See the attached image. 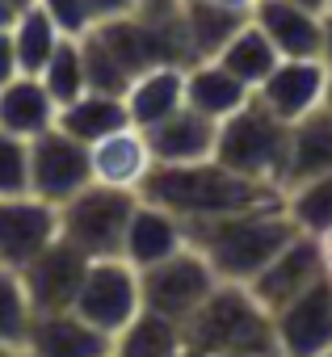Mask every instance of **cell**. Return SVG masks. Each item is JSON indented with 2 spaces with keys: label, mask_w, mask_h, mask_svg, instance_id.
<instances>
[{
  "label": "cell",
  "mask_w": 332,
  "mask_h": 357,
  "mask_svg": "<svg viewBox=\"0 0 332 357\" xmlns=\"http://www.w3.org/2000/svg\"><path fill=\"white\" fill-rule=\"evenodd\" d=\"M93 181V151L89 143L72 139L68 130L51 126L38 139H30V194L63 206L72 194H80Z\"/></svg>",
  "instance_id": "cell-8"
},
{
  "label": "cell",
  "mask_w": 332,
  "mask_h": 357,
  "mask_svg": "<svg viewBox=\"0 0 332 357\" xmlns=\"http://www.w3.org/2000/svg\"><path fill=\"white\" fill-rule=\"evenodd\" d=\"M252 13L244 9H227V5H211V0H181V30H186V43H190V55L194 63L198 59H215L227 38L248 22Z\"/></svg>",
  "instance_id": "cell-24"
},
{
  "label": "cell",
  "mask_w": 332,
  "mask_h": 357,
  "mask_svg": "<svg viewBox=\"0 0 332 357\" xmlns=\"http://www.w3.org/2000/svg\"><path fill=\"white\" fill-rule=\"evenodd\" d=\"M190 244L211 261V269L223 282H252L294 236L299 223L290 211H236L215 219H181Z\"/></svg>",
  "instance_id": "cell-2"
},
{
  "label": "cell",
  "mask_w": 332,
  "mask_h": 357,
  "mask_svg": "<svg viewBox=\"0 0 332 357\" xmlns=\"http://www.w3.org/2000/svg\"><path fill=\"white\" fill-rule=\"evenodd\" d=\"M26 353L47 357H89V353H114V340L93 328L76 307L68 311H38L26 336Z\"/></svg>",
  "instance_id": "cell-15"
},
{
  "label": "cell",
  "mask_w": 332,
  "mask_h": 357,
  "mask_svg": "<svg viewBox=\"0 0 332 357\" xmlns=\"http://www.w3.org/2000/svg\"><path fill=\"white\" fill-rule=\"evenodd\" d=\"M211 5H227V9H244V13H252L257 0H211Z\"/></svg>",
  "instance_id": "cell-40"
},
{
  "label": "cell",
  "mask_w": 332,
  "mask_h": 357,
  "mask_svg": "<svg viewBox=\"0 0 332 357\" xmlns=\"http://www.w3.org/2000/svg\"><path fill=\"white\" fill-rule=\"evenodd\" d=\"M9 34H13L17 63H22V72H30V76H38V72L47 68V59L55 55V47L68 38V34L51 22V13L38 5V0H34V5H26V9L13 17Z\"/></svg>",
  "instance_id": "cell-27"
},
{
  "label": "cell",
  "mask_w": 332,
  "mask_h": 357,
  "mask_svg": "<svg viewBox=\"0 0 332 357\" xmlns=\"http://www.w3.org/2000/svg\"><path fill=\"white\" fill-rule=\"evenodd\" d=\"M80 47H84V76H89V89L126 97V89H130V76H126V72H122V63L110 55V47H105V43H101L93 30L80 38Z\"/></svg>",
  "instance_id": "cell-31"
},
{
  "label": "cell",
  "mask_w": 332,
  "mask_h": 357,
  "mask_svg": "<svg viewBox=\"0 0 332 357\" xmlns=\"http://www.w3.org/2000/svg\"><path fill=\"white\" fill-rule=\"evenodd\" d=\"M89 151H93V181L118 185V190H139L143 176L156 164L151 143H147V135L139 126H122V130L97 139Z\"/></svg>",
  "instance_id": "cell-18"
},
{
  "label": "cell",
  "mask_w": 332,
  "mask_h": 357,
  "mask_svg": "<svg viewBox=\"0 0 332 357\" xmlns=\"http://www.w3.org/2000/svg\"><path fill=\"white\" fill-rule=\"evenodd\" d=\"M30 194V139L0 130V198Z\"/></svg>",
  "instance_id": "cell-32"
},
{
  "label": "cell",
  "mask_w": 332,
  "mask_h": 357,
  "mask_svg": "<svg viewBox=\"0 0 332 357\" xmlns=\"http://www.w3.org/2000/svg\"><path fill=\"white\" fill-rule=\"evenodd\" d=\"M17 13H22V9H17V5H9V0H0V30H9V26H13V17H17Z\"/></svg>",
  "instance_id": "cell-39"
},
{
  "label": "cell",
  "mask_w": 332,
  "mask_h": 357,
  "mask_svg": "<svg viewBox=\"0 0 332 357\" xmlns=\"http://www.w3.org/2000/svg\"><path fill=\"white\" fill-rule=\"evenodd\" d=\"M215 59H219L232 76H240L248 89H257V84H261V80L278 68V59H282V55H278V47L269 43V34H265V30L248 17V22H244V26L227 38V47H223Z\"/></svg>",
  "instance_id": "cell-25"
},
{
  "label": "cell",
  "mask_w": 332,
  "mask_h": 357,
  "mask_svg": "<svg viewBox=\"0 0 332 357\" xmlns=\"http://www.w3.org/2000/svg\"><path fill=\"white\" fill-rule=\"evenodd\" d=\"M55 126H59V130H68L72 139H80V143H89V147H93L97 139H105V135H114V130L130 126L126 97H118V93H97V89H84L76 101L59 105V118H55Z\"/></svg>",
  "instance_id": "cell-23"
},
{
  "label": "cell",
  "mask_w": 332,
  "mask_h": 357,
  "mask_svg": "<svg viewBox=\"0 0 332 357\" xmlns=\"http://www.w3.org/2000/svg\"><path fill=\"white\" fill-rule=\"evenodd\" d=\"M51 240H59V206H51L34 194L0 198V265L22 269Z\"/></svg>",
  "instance_id": "cell-10"
},
{
  "label": "cell",
  "mask_w": 332,
  "mask_h": 357,
  "mask_svg": "<svg viewBox=\"0 0 332 357\" xmlns=\"http://www.w3.org/2000/svg\"><path fill=\"white\" fill-rule=\"evenodd\" d=\"M252 22L269 34L282 59H324V13L294 0H257Z\"/></svg>",
  "instance_id": "cell-14"
},
{
  "label": "cell",
  "mask_w": 332,
  "mask_h": 357,
  "mask_svg": "<svg viewBox=\"0 0 332 357\" xmlns=\"http://www.w3.org/2000/svg\"><path fill=\"white\" fill-rule=\"evenodd\" d=\"M30 324H34V307H30L22 273L0 265V349L5 353H26Z\"/></svg>",
  "instance_id": "cell-28"
},
{
  "label": "cell",
  "mask_w": 332,
  "mask_h": 357,
  "mask_svg": "<svg viewBox=\"0 0 332 357\" xmlns=\"http://www.w3.org/2000/svg\"><path fill=\"white\" fill-rule=\"evenodd\" d=\"M59 118L55 97L47 93L43 76L17 72L9 84H0V130L22 135V139H38L43 130H51Z\"/></svg>",
  "instance_id": "cell-20"
},
{
  "label": "cell",
  "mask_w": 332,
  "mask_h": 357,
  "mask_svg": "<svg viewBox=\"0 0 332 357\" xmlns=\"http://www.w3.org/2000/svg\"><path fill=\"white\" fill-rule=\"evenodd\" d=\"M315 244H319V261H324V273L332 278V227H324V231L315 236Z\"/></svg>",
  "instance_id": "cell-36"
},
{
  "label": "cell",
  "mask_w": 332,
  "mask_h": 357,
  "mask_svg": "<svg viewBox=\"0 0 332 357\" xmlns=\"http://www.w3.org/2000/svg\"><path fill=\"white\" fill-rule=\"evenodd\" d=\"M324 63L332 68V9L324 13Z\"/></svg>",
  "instance_id": "cell-38"
},
{
  "label": "cell",
  "mask_w": 332,
  "mask_h": 357,
  "mask_svg": "<svg viewBox=\"0 0 332 357\" xmlns=\"http://www.w3.org/2000/svg\"><path fill=\"white\" fill-rule=\"evenodd\" d=\"M89 252H80L72 240H51L30 265H22V282H26V294H30V307L34 315L38 311H68L80 294V282L89 273Z\"/></svg>",
  "instance_id": "cell-9"
},
{
  "label": "cell",
  "mask_w": 332,
  "mask_h": 357,
  "mask_svg": "<svg viewBox=\"0 0 332 357\" xmlns=\"http://www.w3.org/2000/svg\"><path fill=\"white\" fill-rule=\"evenodd\" d=\"M294 5H307V9H315V13H328L332 0H294Z\"/></svg>",
  "instance_id": "cell-41"
},
{
  "label": "cell",
  "mask_w": 332,
  "mask_h": 357,
  "mask_svg": "<svg viewBox=\"0 0 332 357\" xmlns=\"http://www.w3.org/2000/svg\"><path fill=\"white\" fill-rule=\"evenodd\" d=\"M248 101H252V89L240 76H232L219 59H198L186 68V105L190 109L223 122L236 109H244Z\"/></svg>",
  "instance_id": "cell-22"
},
{
  "label": "cell",
  "mask_w": 332,
  "mask_h": 357,
  "mask_svg": "<svg viewBox=\"0 0 332 357\" xmlns=\"http://www.w3.org/2000/svg\"><path fill=\"white\" fill-rule=\"evenodd\" d=\"M38 76H43L47 93L55 97V105L76 101V97L89 89V76H84V47H80V38H63Z\"/></svg>",
  "instance_id": "cell-29"
},
{
  "label": "cell",
  "mask_w": 332,
  "mask_h": 357,
  "mask_svg": "<svg viewBox=\"0 0 332 357\" xmlns=\"http://www.w3.org/2000/svg\"><path fill=\"white\" fill-rule=\"evenodd\" d=\"M219 282H223V278L211 269V261H206L194 244H186L181 252H173V257H164V261L139 269L143 307L169 315V319H177V324H186V319L211 298V290H215Z\"/></svg>",
  "instance_id": "cell-6"
},
{
  "label": "cell",
  "mask_w": 332,
  "mask_h": 357,
  "mask_svg": "<svg viewBox=\"0 0 332 357\" xmlns=\"http://www.w3.org/2000/svg\"><path fill=\"white\" fill-rule=\"evenodd\" d=\"M139 9V0H93V13L97 22H110V17H126Z\"/></svg>",
  "instance_id": "cell-35"
},
{
  "label": "cell",
  "mask_w": 332,
  "mask_h": 357,
  "mask_svg": "<svg viewBox=\"0 0 332 357\" xmlns=\"http://www.w3.org/2000/svg\"><path fill=\"white\" fill-rule=\"evenodd\" d=\"M9 5H17V9H26V5H34V0H9Z\"/></svg>",
  "instance_id": "cell-43"
},
{
  "label": "cell",
  "mask_w": 332,
  "mask_h": 357,
  "mask_svg": "<svg viewBox=\"0 0 332 357\" xmlns=\"http://www.w3.org/2000/svg\"><path fill=\"white\" fill-rule=\"evenodd\" d=\"M177 109H186V68L160 63V68H147V72H139L130 80V89H126L130 126L151 130L156 122L173 118Z\"/></svg>",
  "instance_id": "cell-19"
},
{
  "label": "cell",
  "mask_w": 332,
  "mask_h": 357,
  "mask_svg": "<svg viewBox=\"0 0 332 357\" xmlns=\"http://www.w3.org/2000/svg\"><path fill=\"white\" fill-rule=\"evenodd\" d=\"M151 143L156 164H194V160H211L215 155V139H219V122L198 114V109H177L173 118L156 122L151 130H143Z\"/></svg>",
  "instance_id": "cell-16"
},
{
  "label": "cell",
  "mask_w": 332,
  "mask_h": 357,
  "mask_svg": "<svg viewBox=\"0 0 332 357\" xmlns=\"http://www.w3.org/2000/svg\"><path fill=\"white\" fill-rule=\"evenodd\" d=\"M181 332L186 353H278L273 311H265L244 282H219Z\"/></svg>",
  "instance_id": "cell-3"
},
{
  "label": "cell",
  "mask_w": 332,
  "mask_h": 357,
  "mask_svg": "<svg viewBox=\"0 0 332 357\" xmlns=\"http://www.w3.org/2000/svg\"><path fill=\"white\" fill-rule=\"evenodd\" d=\"M324 278V261H319V244H315V236H307V231H299L252 282H248V290L257 294V303L265 307V311H282L294 294H303L307 286H315Z\"/></svg>",
  "instance_id": "cell-13"
},
{
  "label": "cell",
  "mask_w": 332,
  "mask_h": 357,
  "mask_svg": "<svg viewBox=\"0 0 332 357\" xmlns=\"http://www.w3.org/2000/svg\"><path fill=\"white\" fill-rule=\"evenodd\" d=\"M38 5L51 13V22H55L68 38H84V34L97 26L93 0H38Z\"/></svg>",
  "instance_id": "cell-33"
},
{
  "label": "cell",
  "mask_w": 332,
  "mask_h": 357,
  "mask_svg": "<svg viewBox=\"0 0 332 357\" xmlns=\"http://www.w3.org/2000/svg\"><path fill=\"white\" fill-rule=\"evenodd\" d=\"M17 72H22V63H17V51H13V34L0 30V84H9Z\"/></svg>",
  "instance_id": "cell-34"
},
{
  "label": "cell",
  "mask_w": 332,
  "mask_h": 357,
  "mask_svg": "<svg viewBox=\"0 0 332 357\" xmlns=\"http://www.w3.org/2000/svg\"><path fill=\"white\" fill-rule=\"evenodd\" d=\"M190 244L186 236V223L173 215V211H164L147 198H139L135 215H130V227H126V244H122V257L135 265V269H147L164 257H173Z\"/></svg>",
  "instance_id": "cell-17"
},
{
  "label": "cell",
  "mask_w": 332,
  "mask_h": 357,
  "mask_svg": "<svg viewBox=\"0 0 332 357\" xmlns=\"http://www.w3.org/2000/svg\"><path fill=\"white\" fill-rule=\"evenodd\" d=\"M278 353H332V278L324 273L315 286L294 294L282 311H273Z\"/></svg>",
  "instance_id": "cell-11"
},
{
  "label": "cell",
  "mask_w": 332,
  "mask_h": 357,
  "mask_svg": "<svg viewBox=\"0 0 332 357\" xmlns=\"http://www.w3.org/2000/svg\"><path fill=\"white\" fill-rule=\"evenodd\" d=\"M286 147H290V122H282L278 114H269L252 97L244 109H236L232 118L219 122L215 160L236 168V172H244V176H257V181H278L282 185Z\"/></svg>",
  "instance_id": "cell-4"
},
{
  "label": "cell",
  "mask_w": 332,
  "mask_h": 357,
  "mask_svg": "<svg viewBox=\"0 0 332 357\" xmlns=\"http://www.w3.org/2000/svg\"><path fill=\"white\" fill-rule=\"evenodd\" d=\"M139 198L173 211L177 219H215L236 211H282L286 190L278 181H257L227 164L194 160V164H151L143 176Z\"/></svg>",
  "instance_id": "cell-1"
},
{
  "label": "cell",
  "mask_w": 332,
  "mask_h": 357,
  "mask_svg": "<svg viewBox=\"0 0 332 357\" xmlns=\"http://www.w3.org/2000/svg\"><path fill=\"white\" fill-rule=\"evenodd\" d=\"M181 0H139V13H177Z\"/></svg>",
  "instance_id": "cell-37"
},
{
  "label": "cell",
  "mask_w": 332,
  "mask_h": 357,
  "mask_svg": "<svg viewBox=\"0 0 332 357\" xmlns=\"http://www.w3.org/2000/svg\"><path fill=\"white\" fill-rule=\"evenodd\" d=\"M93 328H101L110 340L143 311V286L139 269L126 257H93L89 273L80 282V294L72 303Z\"/></svg>",
  "instance_id": "cell-7"
},
{
  "label": "cell",
  "mask_w": 332,
  "mask_h": 357,
  "mask_svg": "<svg viewBox=\"0 0 332 357\" xmlns=\"http://www.w3.org/2000/svg\"><path fill=\"white\" fill-rule=\"evenodd\" d=\"M332 172V109H311L299 122H290V147H286V176L282 185H303L311 176Z\"/></svg>",
  "instance_id": "cell-21"
},
{
  "label": "cell",
  "mask_w": 332,
  "mask_h": 357,
  "mask_svg": "<svg viewBox=\"0 0 332 357\" xmlns=\"http://www.w3.org/2000/svg\"><path fill=\"white\" fill-rule=\"evenodd\" d=\"M324 89H328L324 59H278V68L252 89V97L282 122H299L303 114L324 105Z\"/></svg>",
  "instance_id": "cell-12"
},
{
  "label": "cell",
  "mask_w": 332,
  "mask_h": 357,
  "mask_svg": "<svg viewBox=\"0 0 332 357\" xmlns=\"http://www.w3.org/2000/svg\"><path fill=\"white\" fill-rule=\"evenodd\" d=\"M324 109H332V68H328V89H324Z\"/></svg>",
  "instance_id": "cell-42"
},
{
  "label": "cell",
  "mask_w": 332,
  "mask_h": 357,
  "mask_svg": "<svg viewBox=\"0 0 332 357\" xmlns=\"http://www.w3.org/2000/svg\"><path fill=\"white\" fill-rule=\"evenodd\" d=\"M286 211L299 223V231H307V236H319L324 227H332V172L311 176L303 185H290Z\"/></svg>",
  "instance_id": "cell-30"
},
{
  "label": "cell",
  "mask_w": 332,
  "mask_h": 357,
  "mask_svg": "<svg viewBox=\"0 0 332 357\" xmlns=\"http://www.w3.org/2000/svg\"><path fill=\"white\" fill-rule=\"evenodd\" d=\"M114 353H126V357H164V353H186V332L177 319L160 315L151 307H143L118 336H114Z\"/></svg>",
  "instance_id": "cell-26"
},
{
  "label": "cell",
  "mask_w": 332,
  "mask_h": 357,
  "mask_svg": "<svg viewBox=\"0 0 332 357\" xmlns=\"http://www.w3.org/2000/svg\"><path fill=\"white\" fill-rule=\"evenodd\" d=\"M135 206H139V190L89 181L80 194H72L59 206V236L89 257H122Z\"/></svg>",
  "instance_id": "cell-5"
}]
</instances>
